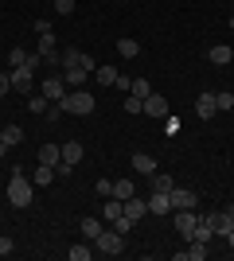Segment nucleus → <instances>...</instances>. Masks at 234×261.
<instances>
[{"label": "nucleus", "mask_w": 234, "mask_h": 261, "mask_svg": "<svg viewBox=\"0 0 234 261\" xmlns=\"http://www.w3.org/2000/svg\"><path fill=\"white\" fill-rule=\"evenodd\" d=\"M121 215H125V203L110 195V199H106V207H101V218H106V222H117Z\"/></svg>", "instance_id": "obj_18"}, {"label": "nucleus", "mask_w": 234, "mask_h": 261, "mask_svg": "<svg viewBox=\"0 0 234 261\" xmlns=\"http://www.w3.org/2000/svg\"><path fill=\"white\" fill-rule=\"evenodd\" d=\"M203 222H211V230H215V234H219V238H226V234H230V230H234V218L226 215V211H215V215H207V218H203Z\"/></svg>", "instance_id": "obj_10"}, {"label": "nucleus", "mask_w": 234, "mask_h": 261, "mask_svg": "<svg viewBox=\"0 0 234 261\" xmlns=\"http://www.w3.org/2000/svg\"><path fill=\"white\" fill-rule=\"evenodd\" d=\"M59 66H63V70H70V66H86L90 74L98 70V63H94L90 55H82V51H78V47H67V51L59 55Z\"/></svg>", "instance_id": "obj_5"}, {"label": "nucleus", "mask_w": 234, "mask_h": 261, "mask_svg": "<svg viewBox=\"0 0 234 261\" xmlns=\"http://www.w3.org/2000/svg\"><path fill=\"white\" fill-rule=\"evenodd\" d=\"M94 191H98L101 199H110V195H113V179H98V184H94Z\"/></svg>", "instance_id": "obj_36"}, {"label": "nucleus", "mask_w": 234, "mask_h": 261, "mask_svg": "<svg viewBox=\"0 0 234 261\" xmlns=\"http://www.w3.org/2000/svg\"><path fill=\"white\" fill-rule=\"evenodd\" d=\"M78 226H82V238H86V242H94V238L101 234V230H106V222H101V218H82Z\"/></svg>", "instance_id": "obj_20"}, {"label": "nucleus", "mask_w": 234, "mask_h": 261, "mask_svg": "<svg viewBox=\"0 0 234 261\" xmlns=\"http://www.w3.org/2000/svg\"><path fill=\"white\" fill-rule=\"evenodd\" d=\"M215 106H219V113L234 109V94H230V90H215Z\"/></svg>", "instance_id": "obj_29"}, {"label": "nucleus", "mask_w": 234, "mask_h": 261, "mask_svg": "<svg viewBox=\"0 0 234 261\" xmlns=\"http://www.w3.org/2000/svg\"><path fill=\"white\" fill-rule=\"evenodd\" d=\"M28 55H32V51H23V47H12V51H8V63H12V66H28Z\"/></svg>", "instance_id": "obj_33"}, {"label": "nucleus", "mask_w": 234, "mask_h": 261, "mask_svg": "<svg viewBox=\"0 0 234 261\" xmlns=\"http://www.w3.org/2000/svg\"><path fill=\"white\" fill-rule=\"evenodd\" d=\"M0 156H8V144H4V141H0Z\"/></svg>", "instance_id": "obj_44"}, {"label": "nucleus", "mask_w": 234, "mask_h": 261, "mask_svg": "<svg viewBox=\"0 0 234 261\" xmlns=\"http://www.w3.org/2000/svg\"><path fill=\"white\" fill-rule=\"evenodd\" d=\"M168 203H172V211H195L199 207V191H191V187H172V191H168Z\"/></svg>", "instance_id": "obj_4"}, {"label": "nucleus", "mask_w": 234, "mask_h": 261, "mask_svg": "<svg viewBox=\"0 0 234 261\" xmlns=\"http://www.w3.org/2000/svg\"><path fill=\"white\" fill-rule=\"evenodd\" d=\"M117 55H121V59H137V55H141V43L129 39V35H121V39H117Z\"/></svg>", "instance_id": "obj_22"}, {"label": "nucleus", "mask_w": 234, "mask_h": 261, "mask_svg": "<svg viewBox=\"0 0 234 261\" xmlns=\"http://www.w3.org/2000/svg\"><path fill=\"white\" fill-rule=\"evenodd\" d=\"M32 184H35V187H51V184H55V168H47V164H35Z\"/></svg>", "instance_id": "obj_16"}, {"label": "nucleus", "mask_w": 234, "mask_h": 261, "mask_svg": "<svg viewBox=\"0 0 234 261\" xmlns=\"http://www.w3.org/2000/svg\"><path fill=\"white\" fill-rule=\"evenodd\" d=\"M32 199H35V184L23 172H12V179H8V203L23 211V207H32Z\"/></svg>", "instance_id": "obj_1"}, {"label": "nucleus", "mask_w": 234, "mask_h": 261, "mask_svg": "<svg viewBox=\"0 0 234 261\" xmlns=\"http://www.w3.org/2000/svg\"><path fill=\"white\" fill-rule=\"evenodd\" d=\"M47 106H51V101H47L43 94H32V98H28V109H32L35 117H43V113H47Z\"/></svg>", "instance_id": "obj_30"}, {"label": "nucleus", "mask_w": 234, "mask_h": 261, "mask_svg": "<svg viewBox=\"0 0 234 261\" xmlns=\"http://www.w3.org/2000/svg\"><path fill=\"white\" fill-rule=\"evenodd\" d=\"M39 55H43V63H59V51H55V32L39 35Z\"/></svg>", "instance_id": "obj_14"}, {"label": "nucleus", "mask_w": 234, "mask_h": 261, "mask_svg": "<svg viewBox=\"0 0 234 261\" xmlns=\"http://www.w3.org/2000/svg\"><path fill=\"white\" fill-rule=\"evenodd\" d=\"M0 141H4V133H0Z\"/></svg>", "instance_id": "obj_45"}, {"label": "nucleus", "mask_w": 234, "mask_h": 261, "mask_svg": "<svg viewBox=\"0 0 234 261\" xmlns=\"http://www.w3.org/2000/svg\"><path fill=\"white\" fill-rule=\"evenodd\" d=\"M125 113H145V101L137 98V94H129L125 98Z\"/></svg>", "instance_id": "obj_34"}, {"label": "nucleus", "mask_w": 234, "mask_h": 261, "mask_svg": "<svg viewBox=\"0 0 234 261\" xmlns=\"http://www.w3.org/2000/svg\"><path fill=\"white\" fill-rule=\"evenodd\" d=\"M39 94H43L47 101H63V98L70 94V90H67V82H63V74H59V78L51 74V78L43 82V86H39Z\"/></svg>", "instance_id": "obj_8"}, {"label": "nucleus", "mask_w": 234, "mask_h": 261, "mask_svg": "<svg viewBox=\"0 0 234 261\" xmlns=\"http://www.w3.org/2000/svg\"><path fill=\"white\" fill-rule=\"evenodd\" d=\"M129 94H137V98L145 101L148 94H152V86H148V78H133V90H129Z\"/></svg>", "instance_id": "obj_32"}, {"label": "nucleus", "mask_w": 234, "mask_h": 261, "mask_svg": "<svg viewBox=\"0 0 234 261\" xmlns=\"http://www.w3.org/2000/svg\"><path fill=\"white\" fill-rule=\"evenodd\" d=\"M12 250H16V246H12V238H0V257H8Z\"/></svg>", "instance_id": "obj_40"}, {"label": "nucleus", "mask_w": 234, "mask_h": 261, "mask_svg": "<svg viewBox=\"0 0 234 261\" xmlns=\"http://www.w3.org/2000/svg\"><path fill=\"white\" fill-rule=\"evenodd\" d=\"M117 74H121V70H117L113 63H106V66H98V70H94V78H98V86H113V82H117Z\"/></svg>", "instance_id": "obj_21"}, {"label": "nucleus", "mask_w": 234, "mask_h": 261, "mask_svg": "<svg viewBox=\"0 0 234 261\" xmlns=\"http://www.w3.org/2000/svg\"><path fill=\"white\" fill-rule=\"evenodd\" d=\"M172 175H164V172H152V187H148V191H172Z\"/></svg>", "instance_id": "obj_28"}, {"label": "nucleus", "mask_w": 234, "mask_h": 261, "mask_svg": "<svg viewBox=\"0 0 234 261\" xmlns=\"http://www.w3.org/2000/svg\"><path fill=\"white\" fill-rule=\"evenodd\" d=\"M59 148H63V160H67V164L82 160V144H78V141H67V144H59Z\"/></svg>", "instance_id": "obj_27"}, {"label": "nucleus", "mask_w": 234, "mask_h": 261, "mask_svg": "<svg viewBox=\"0 0 234 261\" xmlns=\"http://www.w3.org/2000/svg\"><path fill=\"white\" fill-rule=\"evenodd\" d=\"M137 195V187H133V179H117V184H113V199H133Z\"/></svg>", "instance_id": "obj_24"}, {"label": "nucleus", "mask_w": 234, "mask_h": 261, "mask_svg": "<svg viewBox=\"0 0 234 261\" xmlns=\"http://www.w3.org/2000/svg\"><path fill=\"white\" fill-rule=\"evenodd\" d=\"M12 94H32L35 90V78H32V66H12Z\"/></svg>", "instance_id": "obj_6"}, {"label": "nucleus", "mask_w": 234, "mask_h": 261, "mask_svg": "<svg viewBox=\"0 0 234 261\" xmlns=\"http://www.w3.org/2000/svg\"><path fill=\"white\" fill-rule=\"evenodd\" d=\"M4 94H12V78L0 70V98H4Z\"/></svg>", "instance_id": "obj_39"}, {"label": "nucleus", "mask_w": 234, "mask_h": 261, "mask_svg": "<svg viewBox=\"0 0 234 261\" xmlns=\"http://www.w3.org/2000/svg\"><path fill=\"white\" fill-rule=\"evenodd\" d=\"M35 160H39V164H47V168H55V164L63 160V148H59V144H43V148H39V156H35Z\"/></svg>", "instance_id": "obj_17"}, {"label": "nucleus", "mask_w": 234, "mask_h": 261, "mask_svg": "<svg viewBox=\"0 0 234 261\" xmlns=\"http://www.w3.org/2000/svg\"><path fill=\"white\" fill-rule=\"evenodd\" d=\"M215 113H219V106H215V94H211V90H207V94H199V98H195V117H199V121H211Z\"/></svg>", "instance_id": "obj_11"}, {"label": "nucleus", "mask_w": 234, "mask_h": 261, "mask_svg": "<svg viewBox=\"0 0 234 261\" xmlns=\"http://www.w3.org/2000/svg\"><path fill=\"white\" fill-rule=\"evenodd\" d=\"M51 32V20H35V35H47Z\"/></svg>", "instance_id": "obj_41"}, {"label": "nucleus", "mask_w": 234, "mask_h": 261, "mask_svg": "<svg viewBox=\"0 0 234 261\" xmlns=\"http://www.w3.org/2000/svg\"><path fill=\"white\" fill-rule=\"evenodd\" d=\"M145 113H148V117H156V121H164L168 113H172V106H168L164 94H148V98H145Z\"/></svg>", "instance_id": "obj_9"}, {"label": "nucleus", "mask_w": 234, "mask_h": 261, "mask_svg": "<svg viewBox=\"0 0 234 261\" xmlns=\"http://www.w3.org/2000/svg\"><path fill=\"white\" fill-rule=\"evenodd\" d=\"M67 257H70V261H90V257H94V250H90L86 242H82V246H70Z\"/></svg>", "instance_id": "obj_31"}, {"label": "nucleus", "mask_w": 234, "mask_h": 261, "mask_svg": "<svg viewBox=\"0 0 234 261\" xmlns=\"http://www.w3.org/2000/svg\"><path fill=\"white\" fill-rule=\"evenodd\" d=\"M0 133H4V144H8V148H16V144H23V129H20V125H4V129H0Z\"/></svg>", "instance_id": "obj_25"}, {"label": "nucleus", "mask_w": 234, "mask_h": 261, "mask_svg": "<svg viewBox=\"0 0 234 261\" xmlns=\"http://www.w3.org/2000/svg\"><path fill=\"white\" fill-rule=\"evenodd\" d=\"M55 12L59 16H70V12H74V0H55Z\"/></svg>", "instance_id": "obj_38"}, {"label": "nucleus", "mask_w": 234, "mask_h": 261, "mask_svg": "<svg viewBox=\"0 0 234 261\" xmlns=\"http://www.w3.org/2000/svg\"><path fill=\"white\" fill-rule=\"evenodd\" d=\"M207 59H211L215 66H226L234 59V47H226V43H219V47H211V51H207Z\"/></svg>", "instance_id": "obj_19"}, {"label": "nucleus", "mask_w": 234, "mask_h": 261, "mask_svg": "<svg viewBox=\"0 0 234 261\" xmlns=\"http://www.w3.org/2000/svg\"><path fill=\"white\" fill-rule=\"evenodd\" d=\"M110 226L117 230V234H129V230H133L137 222H133V218H129V215H121V218H117V222H110Z\"/></svg>", "instance_id": "obj_35"}, {"label": "nucleus", "mask_w": 234, "mask_h": 261, "mask_svg": "<svg viewBox=\"0 0 234 261\" xmlns=\"http://www.w3.org/2000/svg\"><path fill=\"white\" fill-rule=\"evenodd\" d=\"M86 66H70V70H63V82H67V90H82L86 86Z\"/></svg>", "instance_id": "obj_13"}, {"label": "nucleus", "mask_w": 234, "mask_h": 261, "mask_svg": "<svg viewBox=\"0 0 234 261\" xmlns=\"http://www.w3.org/2000/svg\"><path fill=\"white\" fill-rule=\"evenodd\" d=\"M113 86L121 90V94H129V90H133V78H129V74H117V82H113Z\"/></svg>", "instance_id": "obj_37"}, {"label": "nucleus", "mask_w": 234, "mask_h": 261, "mask_svg": "<svg viewBox=\"0 0 234 261\" xmlns=\"http://www.w3.org/2000/svg\"><path fill=\"white\" fill-rule=\"evenodd\" d=\"M172 222H176L179 238H184V242H191V230H195L199 215H195V211H172Z\"/></svg>", "instance_id": "obj_7"}, {"label": "nucleus", "mask_w": 234, "mask_h": 261, "mask_svg": "<svg viewBox=\"0 0 234 261\" xmlns=\"http://www.w3.org/2000/svg\"><path fill=\"white\" fill-rule=\"evenodd\" d=\"M59 106H63V113H74V117H90L98 101H94V94H90V90L82 86V90H70V94H67L63 101H59Z\"/></svg>", "instance_id": "obj_2"}, {"label": "nucleus", "mask_w": 234, "mask_h": 261, "mask_svg": "<svg viewBox=\"0 0 234 261\" xmlns=\"http://www.w3.org/2000/svg\"><path fill=\"white\" fill-rule=\"evenodd\" d=\"M94 246H98L101 253H110V257H121L125 253V234H117L113 226H106L98 238H94Z\"/></svg>", "instance_id": "obj_3"}, {"label": "nucleus", "mask_w": 234, "mask_h": 261, "mask_svg": "<svg viewBox=\"0 0 234 261\" xmlns=\"http://www.w3.org/2000/svg\"><path fill=\"white\" fill-rule=\"evenodd\" d=\"M184 253H188V261H207L211 250H207V242H188V250H184Z\"/></svg>", "instance_id": "obj_26"}, {"label": "nucleus", "mask_w": 234, "mask_h": 261, "mask_svg": "<svg viewBox=\"0 0 234 261\" xmlns=\"http://www.w3.org/2000/svg\"><path fill=\"white\" fill-rule=\"evenodd\" d=\"M51 4H55V0H51Z\"/></svg>", "instance_id": "obj_46"}, {"label": "nucleus", "mask_w": 234, "mask_h": 261, "mask_svg": "<svg viewBox=\"0 0 234 261\" xmlns=\"http://www.w3.org/2000/svg\"><path fill=\"white\" fill-rule=\"evenodd\" d=\"M125 215H129V218H133V222H141V218H145L148 215V199H125Z\"/></svg>", "instance_id": "obj_15"}, {"label": "nucleus", "mask_w": 234, "mask_h": 261, "mask_svg": "<svg viewBox=\"0 0 234 261\" xmlns=\"http://www.w3.org/2000/svg\"><path fill=\"white\" fill-rule=\"evenodd\" d=\"M148 215H172L168 191H148Z\"/></svg>", "instance_id": "obj_12"}, {"label": "nucleus", "mask_w": 234, "mask_h": 261, "mask_svg": "<svg viewBox=\"0 0 234 261\" xmlns=\"http://www.w3.org/2000/svg\"><path fill=\"white\" fill-rule=\"evenodd\" d=\"M226 246H230V250H234V230H230V234H226Z\"/></svg>", "instance_id": "obj_43"}, {"label": "nucleus", "mask_w": 234, "mask_h": 261, "mask_svg": "<svg viewBox=\"0 0 234 261\" xmlns=\"http://www.w3.org/2000/svg\"><path fill=\"white\" fill-rule=\"evenodd\" d=\"M164 129H168V133H176V129H179V117H172V113H168V117H164Z\"/></svg>", "instance_id": "obj_42"}, {"label": "nucleus", "mask_w": 234, "mask_h": 261, "mask_svg": "<svg viewBox=\"0 0 234 261\" xmlns=\"http://www.w3.org/2000/svg\"><path fill=\"white\" fill-rule=\"evenodd\" d=\"M133 168H137L141 175H152V172H156V160H152L148 152H137V156H133Z\"/></svg>", "instance_id": "obj_23"}]
</instances>
